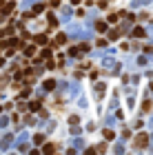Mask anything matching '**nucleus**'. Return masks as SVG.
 <instances>
[{"mask_svg": "<svg viewBox=\"0 0 153 155\" xmlns=\"http://www.w3.org/2000/svg\"><path fill=\"white\" fill-rule=\"evenodd\" d=\"M45 89H47V91L56 89V82H53V80H47V82H45Z\"/></svg>", "mask_w": 153, "mask_h": 155, "instance_id": "3", "label": "nucleus"}, {"mask_svg": "<svg viewBox=\"0 0 153 155\" xmlns=\"http://www.w3.org/2000/svg\"><path fill=\"white\" fill-rule=\"evenodd\" d=\"M151 124H153V120H151Z\"/></svg>", "mask_w": 153, "mask_h": 155, "instance_id": "11", "label": "nucleus"}, {"mask_svg": "<svg viewBox=\"0 0 153 155\" xmlns=\"http://www.w3.org/2000/svg\"><path fill=\"white\" fill-rule=\"evenodd\" d=\"M151 144H153V135H151Z\"/></svg>", "mask_w": 153, "mask_h": 155, "instance_id": "10", "label": "nucleus"}, {"mask_svg": "<svg viewBox=\"0 0 153 155\" xmlns=\"http://www.w3.org/2000/svg\"><path fill=\"white\" fill-rule=\"evenodd\" d=\"M42 142H45V135H42V133L36 135V144H42Z\"/></svg>", "mask_w": 153, "mask_h": 155, "instance_id": "6", "label": "nucleus"}, {"mask_svg": "<svg viewBox=\"0 0 153 155\" xmlns=\"http://www.w3.org/2000/svg\"><path fill=\"white\" fill-rule=\"evenodd\" d=\"M95 27H98V31H107V22H98Z\"/></svg>", "mask_w": 153, "mask_h": 155, "instance_id": "4", "label": "nucleus"}, {"mask_svg": "<svg viewBox=\"0 0 153 155\" xmlns=\"http://www.w3.org/2000/svg\"><path fill=\"white\" fill-rule=\"evenodd\" d=\"M104 137H107V140H113V131L107 129V131H104Z\"/></svg>", "mask_w": 153, "mask_h": 155, "instance_id": "7", "label": "nucleus"}, {"mask_svg": "<svg viewBox=\"0 0 153 155\" xmlns=\"http://www.w3.org/2000/svg\"><path fill=\"white\" fill-rule=\"evenodd\" d=\"M9 144H11V135H5V137H2V144H0V146H2V149H7Z\"/></svg>", "mask_w": 153, "mask_h": 155, "instance_id": "2", "label": "nucleus"}, {"mask_svg": "<svg viewBox=\"0 0 153 155\" xmlns=\"http://www.w3.org/2000/svg\"><path fill=\"white\" fill-rule=\"evenodd\" d=\"M133 35H135V38H142V35H144V31H142V29H140V27H138V29L133 31Z\"/></svg>", "mask_w": 153, "mask_h": 155, "instance_id": "5", "label": "nucleus"}, {"mask_svg": "<svg viewBox=\"0 0 153 155\" xmlns=\"http://www.w3.org/2000/svg\"><path fill=\"white\" fill-rule=\"evenodd\" d=\"M45 153H53V146H51V144H45Z\"/></svg>", "mask_w": 153, "mask_h": 155, "instance_id": "8", "label": "nucleus"}, {"mask_svg": "<svg viewBox=\"0 0 153 155\" xmlns=\"http://www.w3.org/2000/svg\"><path fill=\"white\" fill-rule=\"evenodd\" d=\"M135 146H147V135H140V137H135Z\"/></svg>", "mask_w": 153, "mask_h": 155, "instance_id": "1", "label": "nucleus"}, {"mask_svg": "<svg viewBox=\"0 0 153 155\" xmlns=\"http://www.w3.org/2000/svg\"><path fill=\"white\" fill-rule=\"evenodd\" d=\"M9 124V120H7V117H0V126H7Z\"/></svg>", "mask_w": 153, "mask_h": 155, "instance_id": "9", "label": "nucleus"}]
</instances>
